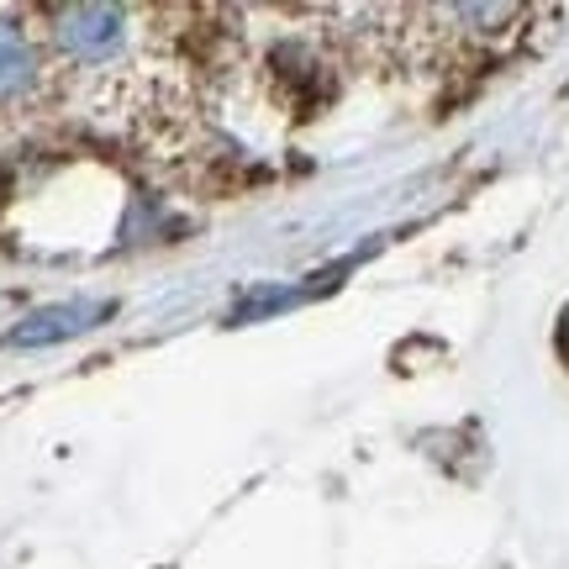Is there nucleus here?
<instances>
[{
    "label": "nucleus",
    "mask_w": 569,
    "mask_h": 569,
    "mask_svg": "<svg viewBox=\"0 0 569 569\" xmlns=\"http://www.w3.org/2000/svg\"><path fill=\"white\" fill-rule=\"evenodd\" d=\"M111 306L106 301H63V306H42L32 311L27 322H17L6 332V343L11 348H42V343H63V338H74V332H90V327L101 322Z\"/></svg>",
    "instance_id": "obj_1"
},
{
    "label": "nucleus",
    "mask_w": 569,
    "mask_h": 569,
    "mask_svg": "<svg viewBox=\"0 0 569 569\" xmlns=\"http://www.w3.org/2000/svg\"><path fill=\"white\" fill-rule=\"evenodd\" d=\"M59 38L74 59H106L122 42V11L117 6H74V11H63Z\"/></svg>",
    "instance_id": "obj_2"
},
{
    "label": "nucleus",
    "mask_w": 569,
    "mask_h": 569,
    "mask_svg": "<svg viewBox=\"0 0 569 569\" xmlns=\"http://www.w3.org/2000/svg\"><path fill=\"white\" fill-rule=\"evenodd\" d=\"M32 80V48L11 21H0V96H17Z\"/></svg>",
    "instance_id": "obj_3"
},
{
    "label": "nucleus",
    "mask_w": 569,
    "mask_h": 569,
    "mask_svg": "<svg viewBox=\"0 0 569 569\" xmlns=\"http://www.w3.org/2000/svg\"><path fill=\"white\" fill-rule=\"evenodd\" d=\"M559 353H565V365H569V311H565V322H559Z\"/></svg>",
    "instance_id": "obj_4"
}]
</instances>
